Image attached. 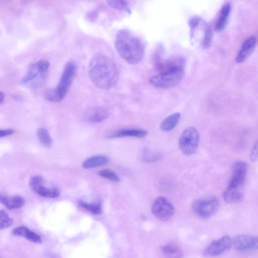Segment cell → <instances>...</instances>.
I'll use <instances>...</instances> for the list:
<instances>
[{
    "label": "cell",
    "instance_id": "1",
    "mask_svg": "<svg viewBox=\"0 0 258 258\" xmlns=\"http://www.w3.org/2000/svg\"><path fill=\"white\" fill-rule=\"evenodd\" d=\"M89 75L93 85L104 90L113 88L119 78L118 70L114 62L102 54H97L91 60Z\"/></svg>",
    "mask_w": 258,
    "mask_h": 258
},
{
    "label": "cell",
    "instance_id": "2",
    "mask_svg": "<svg viewBox=\"0 0 258 258\" xmlns=\"http://www.w3.org/2000/svg\"><path fill=\"white\" fill-rule=\"evenodd\" d=\"M115 46L120 57L129 64H138L144 58L145 47L143 43L126 30H121L117 33Z\"/></svg>",
    "mask_w": 258,
    "mask_h": 258
},
{
    "label": "cell",
    "instance_id": "3",
    "mask_svg": "<svg viewBox=\"0 0 258 258\" xmlns=\"http://www.w3.org/2000/svg\"><path fill=\"white\" fill-rule=\"evenodd\" d=\"M77 65L72 62L65 67L59 84L56 88L48 89L45 92L47 100L51 102H60L66 96L77 72Z\"/></svg>",
    "mask_w": 258,
    "mask_h": 258
},
{
    "label": "cell",
    "instance_id": "4",
    "mask_svg": "<svg viewBox=\"0 0 258 258\" xmlns=\"http://www.w3.org/2000/svg\"><path fill=\"white\" fill-rule=\"evenodd\" d=\"M49 68L50 63L46 60H42L32 64L21 83L32 89L40 87L46 81Z\"/></svg>",
    "mask_w": 258,
    "mask_h": 258
},
{
    "label": "cell",
    "instance_id": "5",
    "mask_svg": "<svg viewBox=\"0 0 258 258\" xmlns=\"http://www.w3.org/2000/svg\"><path fill=\"white\" fill-rule=\"evenodd\" d=\"M185 75L184 67H178L161 72L150 80V84L158 89H168L178 85Z\"/></svg>",
    "mask_w": 258,
    "mask_h": 258
},
{
    "label": "cell",
    "instance_id": "6",
    "mask_svg": "<svg viewBox=\"0 0 258 258\" xmlns=\"http://www.w3.org/2000/svg\"><path fill=\"white\" fill-rule=\"evenodd\" d=\"M200 142V136L197 129L189 127L182 133L179 142L181 152L185 155L190 156L197 150Z\"/></svg>",
    "mask_w": 258,
    "mask_h": 258
},
{
    "label": "cell",
    "instance_id": "7",
    "mask_svg": "<svg viewBox=\"0 0 258 258\" xmlns=\"http://www.w3.org/2000/svg\"><path fill=\"white\" fill-rule=\"evenodd\" d=\"M219 207L218 199L213 196L197 199L192 205L194 212L203 218L212 216L218 211Z\"/></svg>",
    "mask_w": 258,
    "mask_h": 258
},
{
    "label": "cell",
    "instance_id": "8",
    "mask_svg": "<svg viewBox=\"0 0 258 258\" xmlns=\"http://www.w3.org/2000/svg\"><path fill=\"white\" fill-rule=\"evenodd\" d=\"M152 211L157 218L163 221L171 219L175 213L173 205L163 196L159 197L155 200L152 205Z\"/></svg>",
    "mask_w": 258,
    "mask_h": 258
},
{
    "label": "cell",
    "instance_id": "9",
    "mask_svg": "<svg viewBox=\"0 0 258 258\" xmlns=\"http://www.w3.org/2000/svg\"><path fill=\"white\" fill-rule=\"evenodd\" d=\"M30 185L36 193L43 197L56 198L60 194L59 190L57 188L46 186L44 179L39 176L32 177L30 180Z\"/></svg>",
    "mask_w": 258,
    "mask_h": 258
},
{
    "label": "cell",
    "instance_id": "10",
    "mask_svg": "<svg viewBox=\"0 0 258 258\" xmlns=\"http://www.w3.org/2000/svg\"><path fill=\"white\" fill-rule=\"evenodd\" d=\"M232 245L240 252H247L257 249V236L250 235H237L232 240Z\"/></svg>",
    "mask_w": 258,
    "mask_h": 258
},
{
    "label": "cell",
    "instance_id": "11",
    "mask_svg": "<svg viewBox=\"0 0 258 258\" xmlns=\"http://www.w3.org/2000/svg\"><path fill=\"white\" fill-rule=\"evenodd\" d=\"M232 246V240L228 235H224L213 241L204 250L205 256H216L228 250Z\"/></svg>",
    "mask_w": 258,
    "mask_h": 258
},
{
    "label": "cell",
    "instance_id": "12",
    "mask_svg": "<svg viewBox=\"0 0 258 258\" xmlns=\"http://www.w3.org/2000/svg\"><path fill=\"white\" fill-rule=\"evenodd\" d=\"M247 169L244 162L239 161L234 163L228 188L238 189L243 184Z\"/></svg>",
    "mask_w": 258,
    "mask_h": 258
},
{
    "label": "cell",
    "instance_id": "13",
    "mask_svg": "<svg viewBox=\"0 0 258 258\" xmlns=\"http://www.w3.org/2000/svg\"><path fill=\"white\" fill-rule=\"evenodd\" d=\"M109 115V113L107 109L100 106L89 107L84 114L85 119L92 123L101 122L107 119Z\"/></svg>",
    "mask_w": 258,
    "mask_h": 258
},
{
    "label": "cell",
    "instance_id": "14",
    "mask_svg": "<svg viewBox=\"0 0 258 258\" xmlns=\"http://www.w3.org/2000/svg\"><path fill=\"white\" fill-rule=\"evenodd\" d=\"M148 132L141 128H122L109 134L107 139H120L124 138H135L143 139L148 135Z\"/></svg>",
    "mask_w": 258,
    "mask_h": 258
},
{
    "label": "cell",
    "instance_id": "15",
    "mask_svg": "<svg viewBox=\"0 0 258 258\" xmlns=\"http://www.w3.org/2000/svg\"><path fill=\"white\" fill-rule=\"evenodd\" d=\"M256 44L255 37H251L247 39L242 44L236 57V62L242 63L245 61L253 53Z\"/></svg>",
    "mask_w": 258,
    "mask_h": 258
},
{
    "label": "cell",
    "instance_id": "16",
    "mask_svg": "<svg viewBox=\"0 0 258 258\" xmlns=\"http://www.w3.org/2000/svg\"><path fill=\"white\" fill-rule=\"evenodd\" d=\"M231 11V5L226 3L221 9L215 26V31L217 33L222 32L226 27Z\"/></svg>",
    "mask_w": 258,
    "mask_h": 258
},
{
    "label": "cell",
    "instance_id": "17",
    "mask_svg": "<svg viewBox=\"0 0 258 258\" xmlns=\"http://www.w3.org/2000/svg\"><path fill=\"white\" fill-rule=\"evenodd\" d=\"M0 203L9 210L17 209L24 206L25 200L20 195L9 196L6 194H0Z\"/></svg>",
    "mask_w": 258,
    "mask_h": 258
},
{
    "label": "cell",
    "instance_id": "18",
    "mask_svg": "<svg viewBox=\"0 0 258 258\" xmlns=\"http://www.w3.org/2000/svg\"><path fill=\"white\" fill-rule=\"evenodd\" d=\"M12 234L16 236L25 237L34 243H41L42 242V237L39 234L24 226L14 228L12 231Z\"/></svg>",
    "mask_w": 258,
    "mask_h": 258
},
{
    "label": "cell",
    "instance_id": "19",
    "mask_svg": "<svg viewBox=\"0 0 258 258\" xmlns=\"http://www.w3.org/2000/svg\"><path fill=\"white\" fill-rule=\"evenodd\" d=\"M181 117L179 112H175L167 117L161 123V130L164 132H171L175 127Z\"/></svg>",
    "mask_w": 258,
    "mask_h": 258
},
{
    "label": "cell",
    "instance_id": "20",
    "mask_svg": "<svg viewBox=\"0 0 258 258\" xmlns=\"http://www.w3.org/2000/svg\"><path fill=\"white\" fill-rule=\"evenodd\" d=\"M109 162L108 158L104 156H97L86 160L82 164L85 169H90L107 164Z\"/></svg>",
    "mask_w": 258,
    "mask_h": 258
},
{
    "label": "cell",
    "instance_id": "21",
    "mask_svg": "<svg viewBox=\"0 0 258 258\" xmlns=\"http://www.w3.org/2000/svg\"><path fill=\"white\" fill-rule=\"evenodd\" d=\"M223 198L226 203L234 204L240 202L242 199L243 196L238 189L228 187L223 193Z\"/></svg>",
    "mask_w": 258,
    "mask_h": 258
},
{
    "label": "cell",
    "instance_id": "22",
    "mask_svg": "<svg viewBox=\"0 0 258 258\" xmlns=\"http://www.w3.org/2000/svg\"><path fill=\"white\" fill-rule=\"evenodd\" d=\"M37 134L40 143L43 147L48 149L51 148L53 141L47 129L40 127L38 129Z\"/></svg>",
    "mask_w": 258,
    "mask_h": 258
},
{
    "label": "cell",
    "instance_id": "23",
    "mask_svg": "<svg viewBox=\"0 0 258 258\" xmlns=\"http://www.w3.org/2000/svg\"><path fill=\"white\" fill-rule=\"evenodd\" d=\"M165 254L170 257H179L182 256L183 253L182 249L175 243H168L162 248Z\"/></svg>",
    "mask_w": 258,
    "mask_h": 258
},
{
    "label": "cell",
    "instance_id": "24",
    "mask_svg": "<svg viewBox=\"0 0 258 258\" xmlns=\"http://www.w3.org/2000/svg\"><path fill=\"white\" fill-rule=\"evenodd\" d=\"M108 6L113 9L132 14V11L125 0H106Z\"/></svg>",
    "mask_w": 258,
    "mask_h": 258
},
{
    "label": "cell",
    "instance_id": "25",
    "mask_svg": "<svg viewBox=\"0 0 258 258\" xmlns=\"http://www.w3.org/2000/svg\"><path fill=\"white\" fill-rule=\"evenodd\" d=\"M79 204L81 207L93 214L98 215L102 213V207L99 203L90 204L84 201H79Z\"/></svg>",
    "mask_w": 258,
    "mask_h": 258
},
{
    "label": "cell",
    "instance_id": "26",
    "mask_svg": "<svg viewBox=\"0 0 258 258\" xmlns=\"http://www.w3.org/2000/svg\"><path fill=\"white\" fill-rule=\"evenodd\" d=\"M13 222V219L6 211L0 210V230L11 227Z\"/></svg>",
    "mask_w": 258,
    "mask_h": 258
},
{
    "label": "cell",
    "instance_id": "27",
    "mask_svg": "<svg viewBox=\"0 0 258 258\" xmlns=\"http://www.w3.org/2000/svg\"><path fill=\"white\" fill-rule=\"evenodd\" d=\"M99 175L101 177L114 182H118L119 181V177L116 173L110 170H102L99 172Z\"/></svg>",
    "mask_w": 258,
    "mask_h": 258
},
{
    "label": "cell",
    "instance_id": "28",
    "mask_svg": "<svg viewBox=\"0 0 258 258\" xmlns=\"http://www.w3.org/2000/svg\"><path fill=\"white\" fill-rule=\"evenodd\" d=\"M161 158V155L149 151H146L143 155V159L146 162L151 163L158 161Z\"/></svg>",
    "mask_w": 258,
    "mask_h": 258
},
{
    "label": "cell",
    "instance_id": "29",
    "mask_svg": "<svg viewBox=\"0 0 258 258\" xmlns=\"http://www.w3.org/2000/svg\"><path fill=\"white\" fill-rule=\"evenodd\" d=\"M99 11L100 9H97L88 13L85 16L86 20L90 23L95 22L98 19Z\"/></svg>",
    "mask_w": 258,
    "mask_h": 258
},
{
    "label": "cell",
    "instance_id": "30",
    "mask_svg": "<svg viewBox=\"0 0 258 258\" xmlns=\"http://www.w3.org/2000/svg\"><path fill=\"white\" fill-rule=\"evenodd\" d=\"M250 159L252 162L255 163L257 160V142L253 146L250 153Z\"/></svg>",
    "mask_w": 258,
    "mask_h": 258
},
{
    "label": "cell",
    "instance_id": "31",
    "mask_svg": "<svg viewBox=\"0 0 258 258\" xmlns=\"http://www.w3.org/2000/svg\"><path fill=\"white\" fill-rule=\"evenodd\" d=\"M14 133L15 131L13 129H7V130L0 129V139L11 136Z\"/></svg>",
    "mask_w": 258,
    "mask_h": 258
},
{
    "label": "cell",
    "instance_id": "32",
    "mask_svg": "<svg viewBox=\"0 0 258 258\" xmlns=\"http://www.w3.org/2000/svg\"><path fill=\"white\" fill-rule=\"evenodd\" d=\"M5 94L4 92L0 91V103H3L5 101Z\"/></svg>",
    "mask_w": 258,
    "mask_h": 258
},
{
    "label": "cell",
    "instance_id": "33",
    "mask_svg": "<svg viewBox=\"0 0 258 258\" xmlns=\"http://www.w3.org/2000/svg\"><path fill=\"white\" fill-rule=\"evenodd\" d=\"M82 1L85 3H90L94 1V0H82Z\"/></svg>",
    "mask_w": 258,
    "mask_h": 258
}]
</instances>
